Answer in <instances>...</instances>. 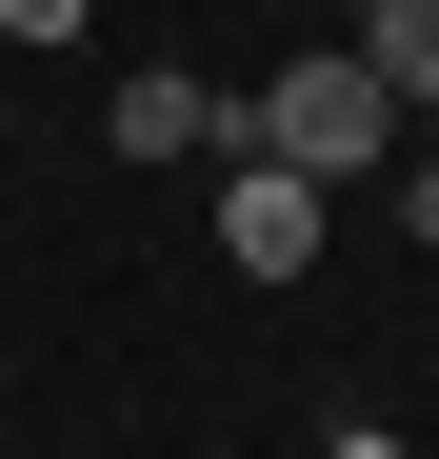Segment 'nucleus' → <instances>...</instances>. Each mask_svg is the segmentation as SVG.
I'll list each match as a JSON object with an SVG mask.
<instances>
[{"mask_svg":"<svg viewBox=\"0 0 439 459\" xmlns=\"http://www.w3.org/2000/svg\"><path fill=\"white\" fill-rule=\"evenodd\" d=\"M240 160H280V180H380L400 160V100H380V60H359V40H300V60H280V81L240 100Z\"/></svg>","mask_w":439,"mask_h":459,"instance_id":"nucleus-1","label":"nucleus"},{"mask_svg":"<svg viewBox=\"0 0 439 459\" xmlns=\"http://www.w3.org/2000/svg\"><path fill=\"white\" fill-rule=\"evenodd\" d=\"M100 140H120L140 180H180V160H240V100H220V81H180V60H140V81L100 100Z\"/></svg>","mask_w":439,"mask_h":459,"instance_id":"nucleus-2","label":"nucleus"},{"mask_svg":"<svg viewBox=\"0 0 439 459\" xmlns=\"http://www.w3.org/2000/svg\"><path fill=\"white\" fill-rule=\"evenodd\" d=\"M220 260H240V280H300V260H320V180L220 160Z\"/></svg>","mask_w":439,"mask_h":459,"instance_id":"nucleus-3","label":"nucleus"},{"mask_svg":"<svg viewBox=\"0 0 439 459\" xmlns=\"http://www.w3.org/2000/svg\"><path fill=\"white\" fill-rule=\"evenodd\" d=\"M359 60H380V100H439V0H400V21L359 40Z\"/></svg>","mask_w":439,"mask_h":459,"instance_id":"nucleus-4","label":"nucleus"},{"mask_svg":"<svg viewBox=\"0 0 439 459\" xmlns=\"http://www.w3.org/2000/svg\"><path fill=\"white\" fill-rule=\"evenodd\" d=\"M100 21V0H0V40H81Z\"/></svg>","mask_w":439,"mask_h":459,"instance_id":"nucleus-5","label":"nucleus"},{"mask_svg":"<svg viewBox=\"0 0 439 459\" xmlns=\"http://www.w3.org/2000/svg\"><path fill=\"white\" fill-rule=\"evenodd\" d=\"M400 240H419V260H439V160H400Z\"/></svg>","mask_w":439,"mask_h":459,"instance_id":"nucleus-6","label":"nucleus"},{"mask_svg":"<svg viewBox=\"0 0 439 459\" xmlns=\"http://www.w3.org/2000/svg\"><path fill=\"white\" fill-rule=\"evenodd\" d=\"M320 459H419V439H400V420H340V439H320Z\"/></svg>","mask_w":439,"mask_h":459,"instance_id":"nucleus-7","label":"nucleus"},{"mask_svg":"<svg viewBox=\"0 0 439 459\" xmlns=\"http://www.w3.org/2000/svg\"><path fill=\"white\" fill-rule=\"evenodd\" d=\"M320 21H340V40H380V21H400V0H320Z\"/></svg>","mask_w":439,"mask_h":459,"instance_id":"nucleus-8","label":"nucleus"}]
</instances>
